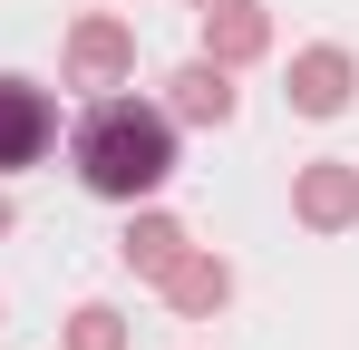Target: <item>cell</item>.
I'll return each instance as SVG.
<instances>
[{
  "instance_id": "12",
  "label": "cell",
  "mask_w": 359,
  "mask_h": 350,
  "mask_svg": "<svg viewBox=\"0 0 359 350\" xmlns=\"http://www.w3.org/2000/svg\"><path fill=\"white\" fill-rule=\"evenodd\" d=\"M194 10H204V0H194Z\"/></svg>"
},
{
  "instance_id": "4",
  "label": "cell",
  "mask_w": 359,
  "mask_h": 350,
  "mask_svg": "<svg viewBox=\"0 0 359 350\" xmlns=\"http://www.w3.org/2000/svg\"><path fill=\"white\" fill-rule=\"evenodd\" d=\"M350 78H359L350 49H301L292 58V108L301 117H340V108H350Z\"/></svg>"
},
{
  "instance_id": "10",
  "label": "cell",
  "mask_w": 359,
  "mask_h": 350,
  "mask_svg": "<svg viewBox=\"0 0 359 350\" xmlns=\"http://www.w3.org/2000/svg\"><path fill=\"white\" fill-rule=\"evenodd\" d=\"M68 350H126V321L107 311V302H88V311L68 321Z\"/></svg>"
},
{
  "instance_id": "11",
  "label": "cell",
  "mask_w": 359,
  "mask_h": 350,
  "mask_svg": "<svg viewBox=\"0 0 359 350\" xmlns=\"http://www.w3.org/2000/svg\"><path fill=\"white\" fill-rule=\"evenodd\" d=\"M0 233H10V205H0Z\"/></svg>"
},
{
  "instance_id": "7",
  "label": "cell",
  "mask_w": 359,
  "mask_h": 350,
  "mask_svg": "<svg viewBox=\"0 0 359 350\" xmlns=\"http://www.w3.org/2000/svg\"><path fill=\"white\" fill-rule=\"evenodd\" d=\"M359 214V166H311L301 175V224H350Z\"/></svg>"
},
{
  "instance_id": "2",
  "label": "cell",
  "mask_w": 359,
  "mask_h": 350,
  "mask_svg": "<svg viewBox=\"0 0 359 350\" xmlns=\"http://www.w3.org/2000/svg\"><path fill=\"white\" fill-rule=\"evenodd\" d=\"M59 146V108H49V88H29V78H0V175L39 166Z\"/></svg>"
},
{
  "instance_id": "9",
  "label": "cell",
  "mask_w": 359,
  "mask_h": 350,
  "mask_svg": "<svg viewBox=\"0 0 359 350\" xmlns=\"http://www.w3.org/2000/svg\"><path fill=\"white\" fill-rule=\"evenodd\" d=\"M117 253H126V273H165V263L184 253V224H165V214H136Z\"/></svg>"
},
{
  "instance_id": "5",
  "label": "cell",
  "mask_w": 359,
  "mask_h": 350,
  "mask_svg": "<svg viewBox=\"0 0 359 350\" xmlns=\"http://www.w3.org/2000/svg\"><path fill=\"white\" fill-rule=\"evenodd\" d=\"M156 283H165V302H175V311H194V321H204V311H224V292H233V273H224L214 253H175V263H165Z\"/></svg>"
},
{
  "instance_id": "3",
  "label": "cell",
  "mask_w": 359,
  "mask_h": 350,
  "mask_svg": "<svg viewBox=\"0 0 359 350\" xmlns=\"http://www.w3.org/2000/svg\"><path fill=\"white\" fill-rule=\"evenodd\" d=\"M262 49H272V20H262L252 0H204V58H214V68L262 58Z\"/></svg>"
},
{
  "instance_id": "8",
  "label": "cell",
  "mask_w": 359,
  "mask_h": 350,
  "mask_svg": "<svg viewBox=\"0 0 359 350\" xmlns=\"http://www.w3.org/2000/svg\"><path fill=\"white\" fill-rule=\"evenodd\" d=\"M175 117H194V127H224V117H233V78H224L214 58L175 68Z\"/></svg>"
},
{
  "instance_id": "1",
  "label": "cell",
  "mask_w": 359,
  "mask_h": 350,
  "mask_svg": "<svg viewBox=\"0 0 359 350\" xmlns=\"http://www.w3.org/2000/svg\"><path fill=\"white\" fill-rule=\"evenodd\" d=\"M68 156H78V185L88 195L136 205V195H156L175 175V127H165V108H146V98H97V108L78 117Z\"/></svg>"
},
{
  "instance_id": "6",
  "label": "cell",
  "mask_w": 359,
  "mask_h": 350,
  "mask_svg": "<svg viewBox=\"0 0 359 350\" xmlns=\"http://www.w3.org/2000/svg\"><path fill=\"white\" fill-rule=\"evenodd\" d=\"M126 58H136L126 20H78V30H68V68H78V78H117Z\"/></svg>"
}]
</instances>
